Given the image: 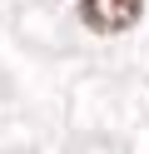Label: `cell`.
<instances>
[{
    "label": "cell",
    "mask_w": 149,
    "mask_h": 154,
    "mask_svg": "<svg viewBox=\"0 0 149 154\" xmlns=\"http://www.w3.org/2000/svg\"><path fill=\"white\" fill-rule=\"evenodd\" d=\"M144 0H79V20L89 25L95 35H119L139 20Z\"/></svg>",
    "instance_id": "1"
}]
</instances>
